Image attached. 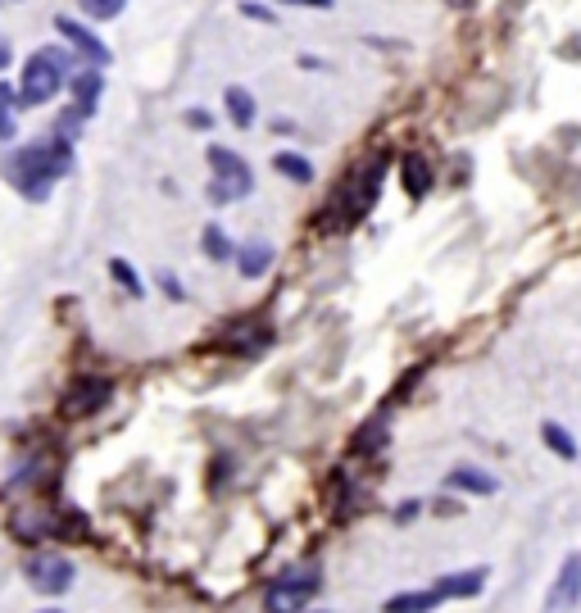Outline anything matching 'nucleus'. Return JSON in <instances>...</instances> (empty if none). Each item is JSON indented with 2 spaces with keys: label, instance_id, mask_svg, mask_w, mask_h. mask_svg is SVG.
I'll use <instances>...</instances> for the list:
<instances>
[{
  "label": "nucleus",
  "instance_id": "nucleus-1",
  "mask_svg": "<svg viewBox=\"0 0 581 613\" xmlns=\"http://www.w3.org/2000/svg\"><path fill=\"white\" fill-rule=\"evenodd\" d=\"M69 169H73V146L64 137L32 141V146H19L10 159H5V178H10L28 200H46L50 187H55Z\"/></svg>",
  "mask_w": 581,
  "mask_h": 613
},
{
  "label": "nucleus",
  "instance_id": "nucleus-2",
  "mask_svg": "<svg viewBox=\"0 0 581 613\" xmlns=\"http://www.w3.org/2000/svg\"><path fill=\"white\" fill-rule=\"evenodd\" d=\"M64 82H69V55L55 46H41L19 69V100L23 105H46L64 91Z\"/></svg>",
  "mask_w": 581,
  "mask_h": 613
},
{
  "label": "nucleus",
  "instance_id": "nucleus-3",
  "mask_svg": "<svg viewBox=\"0 0 581 613\" xmlns=\"http://www.w3.org/2000/svg\"><path fill=\"white\" fill-rule=\"evenodd\" d=\"M209 169H214V182H209V200H214V205H232V200L255 191V173H250V164L237 150L209 146Z\"/></svg>",
  "mask_w": 581,
  "mask_h": 613
},
{
  "label": "nucleus",
  "instance_id": "nucleus-4",
  "mask_svg": "<svg viewBox=\"0 0 581 613\" xmlns=\"http://www.w3.org/2000/svg\"><path fill=\"white\" fill-rule=\"evenodd\" d=\"M382 173H386V159H373L368 169L350 173V178L341 182V191H336V214H341V223H355V218H364L368 209H373L377 191H382Z\"/></svg>",
  "mask_w": 581,
  "mask_h": 613
},
{
  "label": "nucleus",
  "instance_id": "nucleus-5",
  "mask_svg": "<svg viewBox=\"0 0 581 613\" xmlns=\"http://www.w3.org/2000/svg\"><path fill=\"white\" fill-rule=\"evenodd\" d=\"M318 595V568H296V573L277 577L264 595V613H300Z\"/></svg>",
  "mask_w": 581,
  "mask_h": 613
},
{
  "label": "nucleus",
  "instance_id": "nucleus-6",
  "mask_svg": "<svg viewBox=\"0 0 581 613\" xmlns=\"http://www.w3.org/2000/svg\"><path fill=\"white\" fill-rule=\"evenodd\" d=\"M28 582H32V591H41V595H64L73 586V564L64 559V554H55V550L32 554L28 559Z\"/></svg>",
  "mask_w": 581,
  "mask_h": 613
},
{
  "label": "nucleus",
  "instance_id": "nucleus-7",
  "mask_svg": "<svg viewBox=\"0 0 581 613\" xmlns=\"http://www.w3.org/2000/svg\"><path fill=\"white\" fill-rule=\"evenodd\" d=\"M581 604V554H568L559 564V577L545 591V613H572Z\"/></svg>",
  "mask_w": 581,
  "mask_h": 613
},
{
  "label": "nucleus",
  "instance_id": "nucleus-8",
  "mask_svg": "<svg viewBox=\"0 0 581 613\" xmlns=\"http://www.w3.org/2000/svg\"><path fill=\"white\" fill-rule=\"evenodd\" d=\"M109 396H114L109 377H78V382L64 391V414H69V418H87V414H96Z\"/></svg>",
  "mask_w": 581,
  "mask_h": 613
},
{
  "label": "nucleus",
  "instance_id": "nucleus-9",
  "mask_svg": "<svg viewBox=\"0 0 581 613\" xmlns=\"http://www.w3.org/2000/svg\"><path fill=\"white\" fill-rule=\"evenodd\" d=\"M55 32H60V37H69V46L78 50V55H87L96 69H105V64H109V46L87 28V23H78V19H69V14H60V19H55Z\"/></svg>",
  "mask_w": 581,
  "mask_h": 613
},
{
  "label": "nucleus",
  "instance_id": "nucleus-10",
  "mask_svg": "<svg viewBox=\"0 0 581 613\" xmlns=\"http://www.w3.org/2000/svg\"><path fill=\"white\" fill-rule=\"evenodd\" d=\"M441 600H473V595L486 591V568H463V573H445L436 577L432 586Z\"/></svg>",
  "mask_w": 581,
  "mask_h": 613
},
{
  "label": "nucleus",
  "instance_id": "nucleus-11",
  "mask_svg": "<svg viewBox=\"0 0 581 613\" xmlns=\"http://www.w3.org/2000/svg\"><path fill=\"white\" fill-rule=\"evenodd\" d=\"M445 482H450L454 491H468V495H495V491H500V482H495L486 468H468V464H459L450 477H445Z\"/></svg>",
  "mask_w": 581,
  "mask_h": 613
},
{
  "label": "nucleus",
  "instance_id": "nucleus-12",
  "mask_svg": "<svg viewBox=\"0 0 581 613\" xmlns=\"http://www.w3.org/2000/svg\"><path fill=\"white\" fill-rule=\"evenodd\" d=\"M237 268H241V277H264L268 268H273V246L268 241H250V246H241L237 250Z\"/></svg>",
  "mask_w": 581,
  "mask_h": 613
},
{
  "label": "nucleus",
  "instance_id": "nucleus-13",
  "mask_svg": "<svg viewBox=\"0 0 581 613\" xmlns=\"http://www.w3.org/2000/svg\"><path fill=\"white\" fill-rule=\"evenodd\" d=\"M436 604H445L436 591H400V595H391L382 609L386 613H432Z\"/></svg>",
  "mask_w": 581,
  "mask_h": 613
},
{
  "label": "nucleus",
  "instance_id": "nucleus-14",
  "mask_svg": "<svg viewBox=\"0 0 581 613\" xmlns=\"http://www.w3.org/2000/svg\"><path fill=\"white\" fill-rule=\"evenodd\" d=\"M273 169L282 173V178H291L296 187H309V182H314V164H309L305 155H296V150H277V155H273Z\"/></svg>",
  "mask_w": 581,
  "mask_h": 613
},
{
  "label": "nucleus",
  "instance_id": "nucleus-15",
  "mask_svg": "<svg viewBox=\"0 0 581 613\" xmlns=\"http://www.w3.org/2000/svg\"><path fill=\"white\" fill-rule=\"evenodd\" d=\"M227 119L237 123V128H255V114H259V105H255V96H250L246 87H227Z\"/></svg>",
  "mask_w": 581,
  "mask_h": 613
},
{
  "label": "nucleus",
  "instance_id": "nucleus-16",
  "mask_svg": "<svg viewBox=\"0 0 581 613\" xmlns=\"http://www.w3.org/2000/svg\"><path fill=\"white\" fill-rule=\"evenodd\" d=\"M100 87H105V78H100L96 69H87V73H78V78H73V96H78V105H73V109H78V119H87V114H91Z\"/></svg>",
  "mask_w": 581,
  "mask_h": 613
},
{
  "label": "nucleus",
  "instance_id": "nucleus-17",
  "mask_svg": "<svg viewBox=\"0 0 581 613\" xmlns=\"http://www.w3.org/2000/svg\"><path fill=\"white\" fill-rule=\"evenodd\" d=\"M400 173H404V187H409V196H423V191L432 187V169H427L423 155H404L400 159Z\"/></svg>",
  "mask_w": 581,
  "mask_h": 613
},
{
  "label": "nucleus",
  "instance_id": "nucleus-18",
  "mask_svg": "<svg viewBox=\"0 0 581 613\" xmlns=\"http://www.w3.org/2000/svg\"><path fill=\"white\" fill-rule=\"evenodd\" d=\"M200 246H205V255L214 259V264H227V259H237V246H232V237H227L218 223H209L205 232H200Z\"/></svg>",
  "mask_w": 581,
  "mask_h": 613
},
{
  "label": "nucleus",
  "instance_id": "nucleus-19",
  "mask_svg": "<svg viewBox=\"0 0 581 613\" xmlns=\"http://www.w3.org/2000/svg\"><path fill=\"white\" fill-rule=\"evenodd\" d=\"M541 441L550 445V450H554L559 459H568V464L577 459V441L568 436V427H563V423H545V427H541Z\"/></svg>",
  "mask_w": 581,
  "mask_h": 613
},
{
  "label": "nucleus",
  "instance_id": "nucleus-20",
  "mask_svg": "<svg viewBox=\"0 0 581 613\" xmlns=\"http://www.w3.org/2000/svg\"><path fill=\"white\" fill-rule=\"evenodd\" d=\"M14 109H19V96H14V87L0 82V141L14 137Z\"/></svg>",
  "mask_w": 581,
  "mask_h": 613
},
{
  "label": "nucleus",
  "instance_id": "nucleus-21",
  "mask_svg": "<svg viewBox=\"0 0 581 613\" xmlns=\"http://www.w3.org/2000/svg\"><path fill=\"white\" fill-rule=\"evenodd\" d=\"M78 5H82V14H91V19H119L128 0H78Z\"/></svg>",
  "mask_w": 581,
  "mask_h": 613
},
{
  "label": "nucleus",
  "instance_id": "nucleus-22",
  "mask_svg": "<svg viewBox=\"0 0 581 613\" xmlns=\"http://www.w3.org/2000/svg\"><path fill=\"white\" fill-rule=\"evenodd\" d=\"M109 273H114V277L123 282V287H128V296H146V287H141V277L132 273V268L123 264V259H109Z\"/></svg>",
  "mask_w": 581,
  "mask_h": 613
},
{
  "label": "nucleus",
  "instance_id": "nucleus-23",
  "mask_svg": "<svg viewBox=\"0 0 581 613\" xmlns=\"http://www.w3.org/2000/svg\"><path fill=\"white\" fill-rule=\"evenodd\" d=\"M159 287H164V291H168V296H173V300H187V291L178 287V277H168V273H164V277H159Z\"/></svg>",
  "mask_w": 581,
  "mask_h": 613
},
{
  "label": "nucleus",
  "instance_id": "nucleus-24",
  "mask_svg": "<svg viewBox=\"0 0 581 613\" xmlns=\"http://www.w3.org/2000/svg\"><path fill=\"white\" fill-rule=\"evenodd\" d=\"M414 514H418V500H404V505L395 509V518H400V523H409V518H414Z\"/></svg>",
  "mask_w": 581,
  "mask_h": 613
},
{
  "label": "nucleus",
  "instance_id": "nucleus-25",
  "mask_svg": "<svg viewBox=\"0 0 581 613\" xmlns=\"http://www.w3.org/2000/svg\"><path fill=\"white\" fill-rule=\"evenodd\" d=\"M187 123H191V128H209V114H205V109H191Z\"/></svg>",
  "mask_w": 581,
  "mask_h": 613
},
{
  "label": "nucleus",
  "instance_id": "nucleus-26",
  "mask_svg": "<svg viewBox=\"0 0 581 613\" xmlns=\"http://www.w3.org/2000/svg\"><path fill=\"white\" fill-rule=\"evenodd\" d=\"M286 5H314V10H327L332 0H286Z\"/></svg>",
  "mask_w": 581,
  "mask_h": 613
},
{
  "label": "nucleus",
  "instance_id": "nucleus-27",
  "mask_svg": "<svg viewBox=\"0 0 581 613\" xmlns=\"http://www.w3.org/2000/svg\"><path fill=\"white\" fill-rule=\"evenodd\" d=\"M46 613H60V609H46Z\"/></svg>",
  "mask_w": 581,
  "mask_h": 613
}]
</instances>
